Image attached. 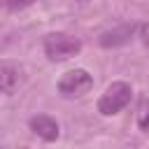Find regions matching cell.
Returning a JSON list of instances; mask_svg holds the SVG:
<instances>
[{
    "label": "cell",
    "instance_id": "cell-2",
    "mask_svg": "<svg viewBox=\"0 0 149 149\" xmlns=\"http://www.w3.org/2000/svg\"><path fill=\"white\" fill-rule=\"evenodd\" d=\"M130 95H133V88L128 81H112L98 100V112L102 116H114L130 102Z\"/></svg>",
    "mask_w": 149,
    "mask_h": 149
},
{
    "label": "cell",
    "instance_id": "cell-9",
    "mask_svg": "<svg viewBox=\"0 0 149 149\" xmlns=\"http://www.w3.org/2000/svg\"><path fill=\"white\" fill-rule=\"evenodd\" d=\"M140 40L144 47H149V23H142L140 26Z\"/></svg>",
    "mask_w": 149,
    "mask_h": 149
},
{
    "label": "cell",
    "instance_id": "cell-4",
    "mask_svg": "<svg viewBox=\"0 0 149 149\" xmlns=\"http://www.w3.org/2000/svg\"><path fill=\"white\" fill-rule=\"evenodd\" d=\"M23 81V70L16 61H0V93L12 95Z\"/></svg>",
    "mask_w": 149,
    "mask_h": 149
},
{
    "label": "cell",
    "instance_id": "cell-7",
    "mask_svg": "<svg viewBox=\"0 0 149 149\" xmlns=\"http://www.w3.org/2000/svg\"><path fill=\"white\" fill-rule=\"evenodd\" d=\"M137 128L142 133H149V95H144L137 105Z\"/></svg>",
    "mask_w": 149,
    "mask_h": 149
},
{
    "label": "cell",
    "instance_id": "cell-6",
    "mask_svg": "<svg viewBox=\"0 0 149 149\" xmlns=\"http://www.w3.org/2000/svg\"><path fill=\"white\" fill-rule=\"evenodd\" d=\"M28 126H30V130H33L37 137H42L44 142H54V140H58V135H61L58 121L51 119L49 114H37V116H33V119L28 121Z\"/></svg>",
    "mask_w": 149,
    "mask_h": 149
},
{
    "label": "cell",
    "instance_id": "cell-1",
    "mask_svg": "<svg viewBox=\"0 0 149 149\" xmlns=\"http://www.w3.org/2000/svg\"><path fill=\"white\" fill-rule=\"evenodd\" d=\"M79 51H81V42L68 33H49L44 37V54L54 63L68 61V58L77 56Z\"/></svg>",
    "mask_w": 149,
    "mask_h": 149
},
{
    "label": "cell",
    "instance_id": "cell-5",
    "mask_svg": "<svg viewBox=\"0 0 149 149\" xmlns=\"http://www.w3.org/2000/svg\"><path fill=\"white\" fill-rule=\"evenodd\" d=\"M137 30H140L137 23H121V26H116V28H112V30H105L98 42H100V47H105V49H109V47H121V44L130 42V37H133Z\"/></svg>",
    "mask_w": 149,
    "mask_h": 149
},
{
    "label": "cell",
    "instance_id": "cell-3",
    "mask_svg": "<svg viewBox=\"0 0 149 149\" xmlns=\"http://www.w3.org/2000/svg\"><path fill=\"white\" fill-rule=\"evenodd\" d=\"M93 88V77L88 70L84 68H74L68 70L61 79H58V93L63 98H81Z\"/></svg>",
    "mask_w": 149,
    "mask_h": 149
},
{
    "label": "cell",
    "instance_id": "cell-8",
    "mask_svg": "<svg viewBox=\"0 0 149 149\" xmlns=\"http://www.w3.org/2000/svg\"><path fill=\"white\" fill-rule=\"evenodd\" d=\"M2 2V7H7V9H12V12H19V9H26V7H30L35 0H0Z\"/></svg>",
    "mask_w": 149,
    "mask_h": 149
}]
</instances>
